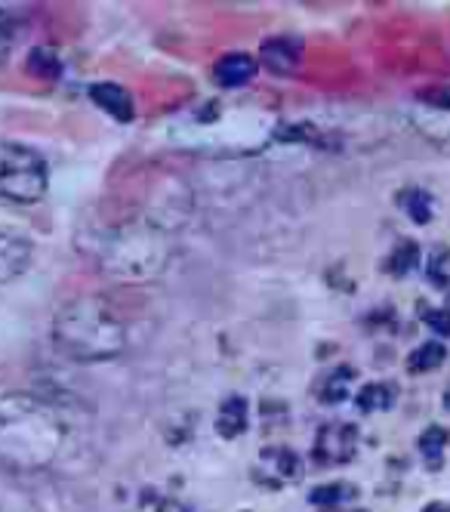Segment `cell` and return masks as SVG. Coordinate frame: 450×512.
<instances>
[{
	"label": "cell",
	"mask_w": 450,
	"mask_h": 512,
	"mask_svg": "<svg viewBox=\"0 0 450 512\" xmlns=\"http://www.w3.org/2000/svg\"><path fill=\"white\" fill-rule=\"evenodd\" d=\"M65 442V423L47 398L34 392L0 395V466L28 475L47 469Z\"/></svg>",
	"instance_id": "1"
},
{
	"label": "cell",
	"mask_w": 450,
	"mask_h": 512,
	"mask_svg": "<svg viewBox=\"0 0 450 512\" xmlns=\"http://www.w3.org/2000/svg\"><path fill=\"white\" fill-rule=\"evenodd\" d=\"M90 253L102 272L127 281H145L158 278L167 269L173 241L167 229L142 216L96 232L90 238Z\"/></svg>",
	"instance_id": "2"
},
{
	"label": "cell",
	"mask_w": 450,
	"mask_h": 512,
	"mask_svg": "<svg viewBox=\"0 0 450 512\" xmlns=\"http://www.w3.org/2000/svg\"><path fill=\"white\" fill-rule=\"evenodd\" d=\"M53 343L71 361L96 364L124 352L127 327L102 297H74L53 315Z\"/></svg>",
	"instance_id": "3"
},
{
	"label": "cell",
	"mask_w": 450,
	"mask_h": 512,
	"mask_svg": "<svg viewBox=\"0 0 450 512\" xmlns=\"http://www.w3.org/2000/svg\"><path fill=\"white\" fill-rule=\"evenodd\" d=\"M50 189V167L41 152L22 142H0V198L10 204H37Z\"/></svg>",
	"instance_id": "4"
},
{
	"label": "cell",
	"mask_w": 450,
	"mask_h": 512,
	"mask_svg": "<svg viewBox=\"0 0 450 512\" xmlns=\"http://www.w3.org/2000/svg\"><path fill=\"white\" fill-rule=\"evenodd\" d=\"M407 121L432 149L450 155V87L417 93V99L407 105Z\"/></svg>",
	"instance_id": "5"
},
{
	"label": "cell",
	"mask_w": 450,
	"mask_h": 512,
	"mask_svg": "<svg viewBox=\"0 0 450 512\" xmlns=\"http://www.w3.org/2000/svg\"><path fill=\"white\" fill-rule=\"evenodd\" d=\"M355 451H358V429L352 423H343V420H333V423H324L315 435V448H312V457L321 463V466H343L349 460H355Z\"/></svg>",
	"instance_id": "6"
},
{
	"label": "cell",
	"mask_w": 450,
	"mask_h": 512,
	"mask_svg": "<svg viewBox=\"0 0 450 512\" xmlns=\"http://www.w3.org/2000/svg\"><path fill=\"white\" fill-rule=\"evenodd\" d=\"M34 244L13 229H0V284H10L28 272Z\"/></svg>",
	"instance_id": "7"
},
{
	"label": "cell",
	"mask_w": 450,
	"mask_h": 512,
	"mask_svg": "<svg viewBox=\"0 0 450 512\" xmlns=\"http://www.w3.org/2000/svg\"><path fill=\"white\" fill-rule=\"evenodd\" d=\"M299 472V457L290 451V448H281V445H269L262 448L259 454V466L253 469V475L269 488H284L287 479Z\"/></svg>",
	"instance_id": "8"
},
{
	"label": "cell",
	"mask_w": 450,
	"mask_h": 512,
	"mask_svg": "<svg viewBox=\"0 0 450 512\" xmlns=\"http://www.w3.org/2000/svg\"><path fill=\"white\" fill-rule=\"evenodd\" d=\"M256 59L247 53H225L216 65H213V81L222 90H238L247 87L256 78Z\"/></svg>",
	"instance_id": "9"
},
{
	"label": "cell",
	"mask_w": 450,
	"mask_h": 512,
	"mask_svg": "<svg viewBox=\"0 0 450 512\" xmlns=\"http://www.w3.org/2000/svg\"><path fill=\"white\" fill-rule=\"evenodd\" d=\"M90 99L102 108L105 115H111L121 124H130L136 118V102H133V96L121 84H111V81L93 84L90 87Z\"/></svg>",
	"instance_id": "10"
},
{
	"label": "cell",
	"mask_w": 450,
	"mask_h": 512,
	"mask_svg": "<svg viewBox=\"0 0 450 512\" xmlns=\"http://www.w3.org/2000/svg\"><path fill=\"white\" fill-rule=\"evenodd\" d=\"M259 62L269 65L275 75H290L299 65V44L290 38H269L259 47Z\"/></svg>",
	"instance_id": "11"
},
{
	"label": "cell",
	"mask_w": 450,
	"mask_h": 512,
	"mask_svg": "<svg viewBox=\"0 0 450 512\" xmlns=\"http://www.w3.org/2000/svg\"><path fill=\"white\" fill-rule=\"evenodd\" d=\"M247 423H250L247 401L241 395L225 398L222 405H219V414H216V432L222 438H238V435L247 432Z\"/></svg>",
	"instance_id": "12"
},
{
	"label": "cell",
	"mask_w": 450,
	"mask_h": 512,
	"mask_svg": "<svg viewBox=\"0 0 450 512\" xmlns=\"http://www.w3.org/2000/svg\"><path fill=\"white\" fill-rule=\"evenodd\" d=\"M355 377H358V371L352 368V364H340V368H333V371L321 380V386H318L321 405H340V401H346V398L352 395Z\"/></svg>",
	"instance_id": "13"
},
{
	"label": "cell",
	"mask_w": 450,
	"mask_h": 512,
	"mask_svg": "<svg viewBox=\"0 0 450 512\" xmlns=\"http://www.w3.org/2000/svg\"><path fill=\"white\" fill-rule=\"evenodd\" d=\"M398 401V386L389 380H373L367 386H361V392L355 395V405L364 414H377V411H389Z\"/></svg>",
	"instance_id": "14"
},
{
	"label": "cell",
	"mask_w": 450,
	"mask_h": 512,
	"mask_svg": "<svg viewBox=\"0 0 450 512\" xmlns=\"http://www.w3.org/2000/svg\"><path fill=\"white\" fill-rule=\"evenodd\" d=\"M398 204H401V210L414 219L417 226H429L432 219H435V198L426 192V189H420V186H407L404 192H398Z\"/></svg>",
	"instance_id": "15"
},
{
	"label": "cell",
	"mask_w": 450,
	"mask_h": 512,
	"mask_svg": "<svg viewBox=\"0 0 450 512\" xmlns=\"http://www.w3.org/2000/svg\"><path fill=\"white\" fill-rule=\"evenodd\" d=\"M444 361H447V346L441 340H426L407 355V371L410 374H429V371H438Z\"/></svg>",
	"instance_id": "16"
},
{
	"label": "cell",
	"mask_w": 450,
	"mask_h": 512,
	"mask_svg": "<svg viewBox=\"0 0 450 512\" xmlns=\"http://www.w3.org/2000/svg\"><path fill=\"white\" fill-rule=\"evenodd\" d=\"M447 442H450V432L444 426L423 429V435H420V454L426 460V469L438 472L444 466V448H447Z\"/></svg>",
	"instance_id": "17"
},
{
	"label": "cell",
	"mask_w": 450,
	"mask_h": 512,
	"mask_svg": "<svg viewBox=\"0 0 450 512\" xmlns=\"http://www.w3.org/2000/svg\"><path fill=\"white\" fill-rule=\"evenodd\" d=\"M417 263H420V247H417V241H398L392 247V253L386 256L383 269L392 278H404V275H410V272L417 269Z\"/></svg>",
	"instance_id": "18"
},
{
	"label": "cell",
	"mask_w": 450,
	"mask_h": 512,
	"mask_svg": "<svg viewBox=\"0 0 450 512\" xmlns=\"http://www.w3.org/2000/svg\"><path fill=\"white\" fill-rule=\"evenodd\" d=\"M355 497H358V488L349 482H330V485H321L309 494V500L321 509H336L343 503H352Z\"/></svg>",
	"instance_id": "19"
},
{
	"label": "cell",
	"mask_w": 450,
	"mask_h": 512,
	"mask_svg": "<svg viewBox=\"0 0 450 512\" xmlns=\"http://www.w3.org/2000/svg\"><path fill=\"white\" fill-rule=\"evenodd\" d=\"M28 75L41 78V81H56L62 75V62L50 47H34L28 53Z\"/></svg>",
	"instance_id": "20"
},
{
	"label": "cell",
	"mask_w": 450,
	"mask_h": 512,
	"mask_svg": "<svg viewBox=\"0 0 450 512\" xmlns=\"http://www.w3.org/2000/svg\"><path fill=\"white\" fill-rule=\"evenodd\" d=\"M426 278H429L435 287H441V290L450 287V247H438V250L429 253Z\"/></svg>",
	"instance_id": "21"
},
{
	"label": "cell",
	"mask_w": 450,
	"mask_h": 512,
	"mask_svg": "<svg viewBox=\"0 0 450 512\" xmlns=\"http://www.w3.org/2000/svg\"><path fill=\"white\" fill-rule=\"evenodd\" d=\"M423 321L429 324V331H435L438 337L450 340V309H426Z\"/></svg>",
	"instance_id": "22"
},
{
	"label": "cell",
	"mask_w": 450,
	"mask_h": 512,
	"mask_svg": "<svg viewBox=\"0 0 450 512\" xmlns=\"http://www.w3.org/2000/svg\"><path fill=\"white\" fill-rule=\"evenodd\" d=\"M16 31H19L16 19H13L10 13L0 10V56H7L10 47L16 44Z\"/></svg>",
	"instance_id": "23"
},
{
	"label": "cell",
	"mask_w": 450,
	"mask_h": 512,
	"mask_svg": "<svg viewBox=\"0 0 450 512\" xmlns=\"http://www.w3.org/2000/svg\"><path fill=\"white\" fill-rule=\"evenodd\" d=\"M423 512H450V506L447 503H429V506H423Z\"/></svg>",
	"instance_id": "24"
}]
</instances>
